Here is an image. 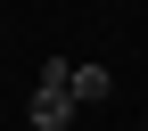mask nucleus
Wrapping results in <instances>:
<instances>
[{"instance_id":"obj_1","label":"nucleus","mask_w":148,"mask_h":131,"mask_svg":"<svg viewBox=\"0 0 148 131\" xmlns=\"http://www.w3.org/2000/svg\"><path fill=\"white\" fill-rule=\"evenodd\" d=\"M74 66L66 58H49L41 66V82H33V131H74Z\"/></svg>"},{"instance_id":"obj_2","label":"nucleus","mask_w":148,"mask_h":131,"mask_svg":"<svg viewBox=\"0 0 148 131\" xmlns=\"http://www.w3.org/2000/svg\"><path fill=\"white\" fill-rule=\"evenodd\" d=\"M107 90H115L107 66H74V107H107Z\"/></svg>"},{"instance_id":"obj_3","label":"nucleus","mask_w":148,"mask_h":131,"mask_svg":"<svg viewBox=\"0 0 148 131\" xmlns=\"http://www.w3.org/2000/svg\"><path fill=\"white\" fill-rule=\"evenodd\" d=\"M25 131H33V123H25Z\"/></svg>"},{"instance_id":"obj_4","label":"nucleus","mask_w":148,"mask_h":131,"mask_svg":"<svg viewBox=\"0 0 148 131\" xmlns=\"http://www.w3.org/2000/svg\"><path fill=\"white\" fill-rule=\"evenodd\" d=\"M140 131H148V123H140Z\"/></svg>"}]
</instances>
